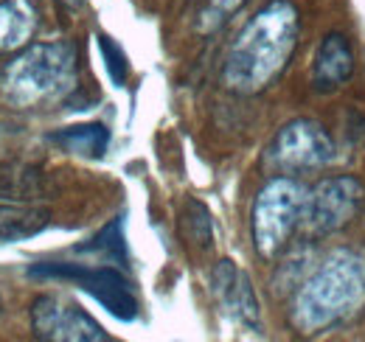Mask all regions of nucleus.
I'll list each match as a JSON object with an SVG mask.
<instances>
[{"label": "nucleus", "instance_id": "1", "mask_svg": "<svg viewBox=\"0 0 365 342\" xmlns=\"http://www.w3.org/2000/svg\"><path fill=\"white\" fill-rule=\"evenodd\" d=\"M298 31L301 14L292 0L264 3L230 43L222 85L242 95L267 90L287 71L298 45Z\"/></svg>", "mask_w": 365, "mask_h": 342}, {"label": "nucleus", "instance_id": "2", "mask_svg": "<svg viewBox=\"0 0 365 342\" xmlns=\"http://www.w3.org/2000/svg\"><path fill=\"white\" fill-rule=\"evenodd\" d=\"M365 303V258L351 250H334L298 286L292 300V326L318 334L340 326Z\"/></svg>", "mask_w": 365, "mask_h": 342}, {"label": "nucleus", "instance_id": "3", "mask_svg": "<svg viewBox=\"0 0 365 342\" xmlns=\"http://www.w3.org/2000/svg\"><path fill=\"white\" fill-rule=\"evenodd\" d=\"M79 76L76 48L65 40L23 48L0 71V98L14 110H40L62 101Z\"/></svg>", "mask_w": 365, "mask_h": 342}, {"label": "nucleus", "instance_id": "4", "mask_svg": "<svg viewBox=\"0 0 365 342\" xmlns=\"http://www.w3.org/2000/svg\"><path fill=\"white\" fill-rule=\"evenodd\" d=\"M307 197L309 191L292 177H275L259 191L250 214L253 247L259 256L270 261L287 247L295 227L307 219Z\"/></svg>", "mask_w": 365, "mask_h": 342}, {"label": "nucleus", "instance_id": "5", "mask_svg": "<svg viewBox=\"0 0 365 342\" xmlns=\"http://www.w3.org/2000/svg\"><path fill=\"white\" fill-rule=\"evenodd\" d=\"M29 278L37 281H71L79 289H85L93 300H98L113 317L130 323L138 317V298L130 281L110 266H85L71 261H46L29 266Z\"/></svg>", "mask_w": 365, "mask_h": 342}, {"label": "nucleus", "instance_id": "6", "mask_svg": "<svg viewBox=\"0 0 365 342\" xmlns=\"http://www.w3.org/2000/svg\"><path fill=\"white\" fill-rule=\"evenodd\" d=\"M267 160L287 174L320 169L334 160V140L318 121L295 118L287 127L278 129V135L267 149Z\"/></svg>", "mask_w": 365, "mask_h": 342}, {"label": "nucleus", "instance_id": "7", "mask_svg": "<svg viewBox=\"0 0 365 342\" xmlns=\"http://www.w3.org/2000/svg\"><path fill=\"white\" fill-rule=\"evenodd\" d=\"M31 331L46 342H110V334L91 314L56 295H40L31 303Z\"/></svg>", "mask_w": 365, "mask_h": 342}, {"label": "nucleus", "instance_id": "8", "mask_svg": "<svg viewBox=\"0 0 365 342\" xmlns=\"http://www.w3.org/2000/svg\"><path fill=\"white\" fill-rule=\"evenodd\" d=\"M365 188L354 177L320 180L307 197V224L312 233H337L360 211Z\"/></svg>", "mask_w": 365, "mask_h": 342}, {"label": "nucleus", "instance_id": "9", "mask_svg": "<svg viewBox=\"0 0 365 342\" xmlns=\"http://www.w3.org/2000/svg\"><path fill=\"white\" fill-rule=\"evenodd\" d=\"M211 292L217 300L230 311V317L250 328V331H262V314H259V300L250 286V278L233 264V261H220L211 272Z\"/></svg>", "mask_w": 365, "mask_h": 342}, {"label": "nucleus", "instance_id": "10", "mask_svg": "<svg viewBox=\"0 0 365 342\" xmlns=\"http://www.w3.org/2000/svg\"><path fill=\"white\" fill-rule=\"evenodd\" d=\"M354 73V51L343 34H326L312 59L315 93H334Z\"/></svg>", "mask_w": 365, "mask_h": 342}, {"label": "nucleus", "instance_id": "11", "mask_svg": "<svg viewBox=\"0 0 365 342\" xmlns=\"http://www.w3.org/2000/svg\"><path fill=\"white\" fill-rule=\"evenodd\" d=\"M40 14L31 0H0V53L20 51L37 34Z\"/></svg>", "mask_w": 365, "mask_h": 342}, {"label": "nucleus", "instance_id": "12", "mask_svg": "<svg viewBox=\"0 0 365 342\" xmlns=\"http://www.w3.org/2000/svg\"><path fill=\"white\" fill-rule=\"evenodd\" d=\"M48 224H51V214L46 208H37L31 202L0 205V244L40 236Z\"/></svg>", "mask_w": 365, "mask_h": 342}, {"label": "nucleus", "instance_id": "13", "mask_svg": "<svg viewBox=\"0 0 365 342\" xmlns=\"http://www.w3.org/2000/svg\"><path fill=\"white\" fill-rule=\"evenodd\" d=\"M48 140L68 155L104 157V152L110 146V129L104 124H79V127H65L59 132H51Z\"/></svg>", "mask_w": 365, "mask_h": 342}, {"label": "nucleus", "instance_id": "14", "mask_svg": "<svg viewBox=\"0 0 365 342\" xmlns=\"http://www.w3.org/2000/svg\"><path fill=\"white\" fill-rule=\"evenodd\" d=\"M46 194V177L40 169L23 163H0V200L34 202Z\"/></svg>", "mask_w": 365, "mask_h": 342}, {"label": "nucleus", "instance_id": "15", "mask_svg": "<svg viewBox=\"0 0 365 342\" xmlns=\"http://www.w3.org/2000/svg\"><path fill=\"white\" fill-rule=\"evenodd\" d=\"M178 227H180V239L185 242V247H194L197 253L211 250V244H214V219H211V211L200 200H188L182 205Z\"/></svg>", "mask_w": 365, "mask_h": 342}, {"label": "nucleus", "instance_id": "16", "mask_svg": "<svg viewBox=\"0 0 365 342\" xmlns=\"http://www.w3.org/2000/svg\"><path fill=\"white\" fill-rule=\"evenodd\" d=\"M79 253H101V256L113 258V261H124V219L115 216L101 233H96L88 244L79 247Z\"/></svg>", "mask_w": 365, "mask_h": 342}, {"label": "nucleus", "instance_id": "17", "mask_svg": "<svg viewBox=\"0 0 365 342\" xmlns=\"http://www.w3.org/2000/svg\"><path fill=\"white\" fill-rule=\"evenodd\" d=\"M245 3H247V0H205L202 9H200V17H197V28H200L202 34L220 31Z\"/></svg>", "mask_w": 365, "mask_h": 342}, {"label": "nucleus", "instance_id": "18", "mask_svg": "<svg viewBox=\"0 0 365 342\" xmlns=\"http://www.w3.org/2000/svg\"><path fill=\"white\" fill-rule=\"evenodd\" d=\"M98 48H101V56H104V68L113 79L115 87L127 85V76H130V62H127V53L121 51V45L115 43L113 37L107 34H98Z\"/></svg>", "mask_w": 365, "mask_h": 342}, {"label": "nucleus", "instance_id": "19", "mask_svg": "<svg viewBox=\"0 0 365 342\" xmlns=\"http://www.w3.org/2000/svg\"><path fill=\"white\" fill-rule=\"evenodd\" d=\"M62 3H76V0H62Z\"/></svg>", "mask_w": 365, "mask_h": 342}, {"label": "nucleus", "instance_id": "20", "mask_svg": "<svg viewBox=\"0 0 365 342\" xmlns=\"http://www.w3.org/2000/svg\"><path fill=\"white\" fill-rule=\"evenodd\" d=\"M0 311H3V300H0Z\"/></svg>", "mask_w": 365, "mask_h": 342}]
</instances>
